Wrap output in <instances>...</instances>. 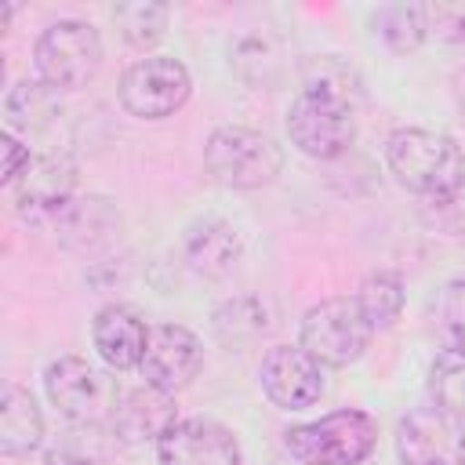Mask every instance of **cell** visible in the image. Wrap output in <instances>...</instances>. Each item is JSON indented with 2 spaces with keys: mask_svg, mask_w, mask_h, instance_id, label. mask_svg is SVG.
<instances>
[{
  "mask_svg": "<svg viewBox=\"0 0 465 465\" xmlns=\"http://www.w3.org/2000/svg\"><path fill=\"white\" fill-rule=\"evenodd\" d=\"M280 465H305V461H294V458H291V461H280Z\"/></svg>",
  "mask_w": 465,
  "mask_h": 465,
  "instance_id": "obj_32",
  "label": "cell"
},
{
  "mask_svg": "<svg viewBox=\"0 0 465 465\" xmlns=\"http://www.w3.org/2000/svg\"><path fill=\"white\" fill-rule=\"evenodd\" d=\"M182 254L196 276L218 280V276H229L243 258V240L232 222L218 214H200L182 232Z\"/></svg>",
  "mask_w": 465,
  "mask_h": 465,
  "instance_id": "obj_13",
  "label": "cell"
},
{
  "mask_svg": "<svg viewBox=\"0 0 465 465\" xmlns=\"http://www.w3.org/2000/svg\"><path fill=\"white\" fill-rule=\"evenodd\" d=\"M58 236L76 254H98L120 240V211L105 196H80L58 218Z\"/></svg>",
  "mask_w": 465,
  "mask_h": 465,
  "instance_id": "obj_16",
  "label": "cell"
},
{
  "mask_svg": "<svg viewBox=\"0 0 465 465\" xmlns=\"http://www.w3.org/2000/svg\"><path fill=\"white\" fill-rule=\"evenodd\" d=\"M374 327L360 312L356 298H323L298 320V345L320 367H349L371 345Z\"/></svg>",
  "mask_w": 465,
  "mask_h": 465,
  "instance_id": "obj_7",
  "label": "cell"
},
{
  "mask_svg": "<svg viewBox=\"0 0 465 465\" xmlns=\"http://www.w3.org/2000/svg\"><path fill=\"white\" fill-rule=\"evenodd\" d=\"M360 76L338 54L305 65L302 91L287 105V138L309 160H338L356 138Z\"/></svg>",
  "mask_w": 465,
  "mask_h": 465,
  "instance_id": "obj_1",
  "label": "cell"
},
{
  "mask_svg": "<svg viewBox=\"0 0 465 465\" xmlns=\"http://www.w3.org/2000/svg\"><path fill=\"white\" fill-rule=\"evenodd\" d=\"M44 389H47L51 407L65 421H73L80 429H105V425H113L120 396H124L120 381L109 371H102L91 360H84V356H58V360H51L47 371H44Z\"/></svg>",
  "mask_w": 465,
  "mask_h": 465,
  "instance_id": "obj_3",
  "label": "cell"
},
{
  "mask_svg": "<svg viewBox=\"0 0 465 465\" xmlns=\"http://www.w3.org/2000/svg\"><path fill=\"white\" fill-rule=\"evenodd\" d=\"M189 94L193 76L185 62L171 54H145L131 62L116 84V98L134 120H167L189 102Z\"/></svg>",
  "mask_w": 465,
  "mask_h": 465,
  "instance_id": "obj_8",
  "label": "cell"
},
{
  "mask_svg": "<svg viewBox=\"0 0 465 465\" xmlns=\"http://www.w3.org/2000/svg\"><path fill=\"white\" fill-rule=\"evenodd\" d=\"M371 33L392 54H414L429 36V4H381L371 11Z\"/></svg>",
  "mask_w": 465,
  "mask_h": 465,
  "instance_id": "obj_19",
  "label": "cell"
},
{
  "mask_svg": "<svg viewBox=\"0 0 465 465\" xmlns=\"http://www.w3.org/2000/svg\"><path fill=\"white\" fill-rule=\"evenodd\" d=\"M174 418L178 414H174V396L171 392H160L153 385H138V389H127L120 396L113 429L131 443H138V440H153L156 443Z\"/></svg>",
  "mask_w": 465,
  "mask_h": 465,
  "instance_id": "obj_17",
  "label": "cell"
},
{
  "mask_svg": "<svg viewBox=\"0 0 465 465\" xmlns=\"http://www.w3.org/2000/svg\"><path fill=\"white\" fill-rule=\"evenodd\" d=\"M40 443H44V414L33 392L22 389L18 381H7L0 396V454L22 458L33 454Z\"/></svg>",
  "mask_w": 465,
  "mask_h": 465,
  "instance_id": "obj_18",
  "label": "cell"
},
{
  "mask_svg": "<svg viewBox=\"0 0 465 465\" xmlns=\"http://www.w3.org/2000/svg\"><path fill=\"white\" fill-rule=\"evenodd\" d=\"M0 149H4V174H0V182L11 189V185L22 178V171L29 167L33 153H29V145H22V138H18L15 131H4V134H0Z\"/></svg>",
  "mask_w": 465,
  "mask_h": 465,
  "instance_id": "obj_28",
  "label": "cell"
},
{
  "mask_svg": "<svg viewBox=\"0 0 465 465\" xmlns=\"http://www.w3.org/2000/svg\"><path fill=\"white\" fill-rule=\"evenodd\" d=\"M200 367H203V345L185 323H153L149 327V341H145V352L138 363V374L145 385L174 396L185 385H193Z\"/></svg>",
  "mask_w": 465,
  "mask_h": 465,
  "instance_id": "obj_9",
  "label": "cell"
},
{
  "mask_svg": "<svg viewBox=\"0 0 465 465\" xmlns=\"http://www.w3.org/2000/svg\"><path fill=\"white\" fill-rule=\"evenodd\" d=\"M458 425L443 418L432 403L414 407L396 425V454L400 465H454Z\"/></svg>",
  "mask_w": 465,
  "mask_h": 465,
  "instance_id": "obj_14",
  "label": "cell"
},
{
  "mask_svg": "<svg viewBox=\"0 0 465 465\" xmlns=\"http://www.w3.org/2000/svg\"><path fill=\"white\" fill-rule=\"evenodd\" d=\"M15 211L29 222L36 218H58L76 196V160L69 153H33L22 178L11 185Z\"/></svg>",
  "mask_w": 465,
  "mask_h": 465,
  "instance_id": "obj_11",
  "label": "cell"
},
{
  "mask_svg": "<svg viewBox=\"0 0 465 465\" xmlns=\"http://www.w3.org/2000/svg\"><path fill=\"white\" fill-rule=\"evenodd\" d=\"M54 120V91L44 80H18L4 94V124L15 134H36Z\"/></svg>",
  "mask_w": 465,
  "mask_h": 465,
  "instance_id": "obj_20",
  "label": "cell"
},
{
  "mask_svg": "<svg viewBox=\"0 0 465 465\" xmlns=\"http://www.w3.org/2000/svg\"><path fill=\"white\" fill-rule=\"evenodd\" d=\"M258 385L280 411H305L323 396V367L302 345H272L258 363Z\"/></svg>",
  "mask_w": 465,
  "mask_h": 465,
  "instance_id": "obj_12",
  "label": "cell"
},
{
  "mask_svg": "<svg viewBox=\"0 0 465 465\" xmlns=\"http://www.w3.org/2000/svg\"><path fill=\"white\" fill-rule=\"evenodd\" d=\"M374 443L378 421L356 407L331 411L316 421H302L283 432L287 454L305 465H360L371 458Z\"/></svg>",
  "mask_w": 465,
  "mask_h": 465,
  "instance_id": "obj_5",
  "label": "cell"
},
{
  "mask_svg": "<svg viewBox=\"0 0 465 465\" xmlns=\"http://www.w3.org/2000/svg\"><path fill=\"white\" fill-rule=\"evenodd\" d=\"M40 465H98V461L80 454V450H73V447H54V450H47L40 458Z\"/></svg>",
  "mask_w": 465,
  "mask_h": 465,
  "instance_id": "obj_29",
  "label": "cell"
},
{
  "mask_svg": "<svg viewBox=\"0 0 465 465\" xmlns=\"http://www.w3.org/2000/svg\"><path fill=\"white\" fill-rule=\"evenodd\" d=\"M458 102H461V113H465V73L458 76Z\"/></svg>",
  "mask_w": 465,
  "mask_h": 465,
  "instance_id": "obj_31",
  "label": "cell"
},
{
  "mask_svg": "<svg viewBox=\"0 0 465 465\" xmlns=\"http://www.w3.org/2000/svg\"><path fill=\"white\" fill-rule=\"evenodd\" d=\"M352 298H356L360 312L367 316V323H371L374 331H385V327H392V323L400 320V312H403V298H407L403 276L392 272V269H378V272L363 276V283L356 287Z\"/></svg>",
  "mask_w": 465,
  "mask_h": 465,
  "instance_id": "obj_22",
  "label": "cell"
},
{
  "mask_svg": "<svg viewBox=\"0 0 465 465\" xmlns=\"http://www.w3.org/2000/svg\"><path fill=\"white\" fill-rule=\"evenodd\" d=\"M385 167L407 193L436 203L465 193V153L432 127H396L385 138Z\"/></svg>",
  "mask_w": 465,
  "mask_h": 465,
  "instance_id": "obj_2",
  "label": "cell"
},
{
  "mask_svg": "<svg viewBox=\"0 0 465 465\" xmlns=\"http://www.w3.org/2000/svg\"><path fill=\"white\" fill-rule=\"evenodd\" d=\"M203 167L225 189H262L283 171V145L254 127L222 124L203 142Z\"/></svg>",
  "mask_w": 465,
  "mask_h": 465,
  "instance_id": "obj_4",
  "label": "cell"
},
{
  "mask_svg": "<svg viewBox=\"0 0 465 465\" xmlns=\"http://www.w3.org/2000/svg\"><path fill=\"white\" fill-rule=\"evenodd\" d=\"M429 403L458 429L465 425V349L436 352L429 363Z\"/></svg>",
  "mask_w": 465,
  "mask_h": 465,
  "instance_id": "obj_21",
  "label": "cell"
},
{
  "mask_svg": "<svg viewBox=\"0 0 465 465\" xmlns=\"http://www.w3.org/2000/svg\"><path fill=\"white\" fill-rule=\"evenodd\" d=\"M229 54H232V65H236L240 73L247 69V62L254 65L247 80H269V76L276 73V58H272V40H269L265 33H262V36H258V33H251V36H240V40H236V47H232Z\"/></svg>",
  "mask_w": 465,
  "mask_h": 465,
  "instance_id": "obj_26",
  "label": "cell"
},
{
  "mask_svg": "<svg viewBox=\"0 0 465 465\" xmlns=\"http://www.w3.org/2000/svg\"><path fill=\"white\" fill-rule=\"evenodd\" d=\"M432 327L443 349H465V276H454L440 287L432 305Z\"/></svg>",
  "mask_w": 465,
  "mask_h": 465,
  "instance_id": "obj_25",
  "label": "cell"
},
{
  "mask_svg": "<svg viewBox=\"0 0 465 465\" xmlns=\"http://www.w3.org/2000/svg\"><path fill=\"white\" fill-rule=\"evenodd\" d=\"M160 465H240V440L214 418H174L156 440Z\"/></svg>",
  "mask_w": 465,
  "mask_h": 465,
  "instance_id": "obj_10",
  "label": "cell"
},
{
  "mask_svg": "<svg viewBox=\"0 0 465 465\" xmlns=\"http://www.w3.org/2000/svg\"><path fill=\"white\" fill-rule=\"evenodd\" d=\"M33 65H36V80H44L51 91L87 87V80H94L102 65V36L91 22L58 18L44 25V33L36 36Z\"/></svg>",
  "mask_w": 465,
  "mask_h": 465,
  "instance_id": "obj_6",
  "label": "cell"
},
{
  "mask_svg": "<svg viewBox=\"0 0 465 465\" xmlns=\"http://www.w3.org/2000/svg\"><path fill=\"white\" fill-rule=\"evenodd\" d=\"M454 465H465V425L458 429V447H454Z\"/></svg>",
  "mask_w": 465,
  "mask_h": 465,
  "instance_id": "obj_30",
  "label": "cell"
},
{
  "mask_svg": "<svg viewBox=\"0 0 465 465\" xmlns=\"http://www.w3.org/2000/svg\"><path fill=\"white\" fill-rule=\"evenodd\" d=\"M272 327V309L258 294H236L214 312V331L222 341H247Z\"/></svg>",
  "mask_w": 465,
  "mask_h": 465,
  "instance_id": "obj_24",
  "label": "cell"
},
{
  "mask_svg": "<svg viewBox=\"0 0 465 465\" xmlns=\"http://www.w3.org/2000/svg\"><path fill=\"white\" fill-rule=\"evenodd\" d=\"M429 33L465 54V4H429Z\"/></svg>",
  "mask_w": 465,
  "mask_h": 465,
  "instance_id": "obj_27",
  "label": "cell"
},
{
  "mask_svg": "<svg viewBox=\"0 0 465 465\" xmlns=\"http://www.w3.org/2000/svg\"><path fill=\"white\" fill-rule=\"evenodd\" d=\"M167 22H171V7L160 0H124L113 7V25L131 47H142V51L163 40Z\"/></svg>",
  "mask_w": 465,
  "mask_h": 465,
  "instance_id": "obj_23",
  "label": "cell"
},
{
  "mask_svg": "<svg viewBox=\"0 0 465 465\" xmlns=\"http://www.w3.org/2000/svg\"><path fill=\"white\" fill-rule=\"evenodd\" d=\"M91 341L94 352L109 371H138L145 341H149V323L131 309V305H102L91 320Z\"/></svg>",
  "mask_w": 465,
  "mask_h": 465,
  "instance_id": "obj_15",
  "label": "cell"
}]
</instances>
